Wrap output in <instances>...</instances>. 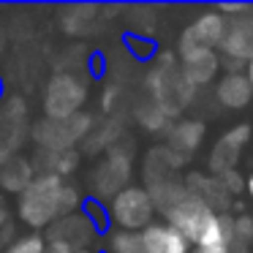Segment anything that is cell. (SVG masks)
<instances>
[{"mask_svg":"<svg viewBox=\"0 0 253 253\" xmlns=\"http://www.w3.org/2000/svg\"><path fill=\"white\" fill-rule=\"evenodd\" d=\"M251 245H253V237H251Z\"/></svg>","mask_w":253,"mask_h":253,"instance_id":"cell-32","label":"cell"},{"mask_svg":"<svg viewBox=\"0 0 253 253\" xmlns=\"http://www.w3.org/2000/svg\"><path fill=\"white\" fill-rule=\"evenodd\" d=\"M90 95V87L79 74L60 71L46 82L44 95H41V106H44L46 120H68V117L79 115Z\"/></svg>","mask_w":253,"mask_h":253,"instance_id":"cell-3","label":"cell"},{"mask_svg":"<svg viewBox=\"0 0 253 253\" xmlns=\"http://www.w3.org/2000/svg\"><path fill=\"white\" fill-rule=\"evenodd\" d=\"M218 180L223 182V188L229 191V196H240V193L245 191V180L240 177V171H229V174H220Z\"/></svg>","mask_w":253,"mask_h":253,"instance_id":"cell-25","label":"cell"},{"mask_svg":"<svg viewBox=\"0 0 253 253\" xmlns=\"http://www.w3.org/2000/svg\"><path fill=\"white\" fill-rule=\"evenodd\" d=\"M136 120H139V126L144 128V131H150V133H166V128L171 126V117L166 115L164 109H161L155 101H147V104H142L136 109Z\"/></svg>","mask_w":253,"mask_h":253,"instance_id":"cell-21","label":"cell"},{"mask_svg":"<svg viewBox=\"0 0 253 253\" xmlns=\"http://www.w3.org/2000/svg\"><path fill=\"white\" fill-rule=\"evenodd\" d=\"M185 188L191 196H196L199 202H204L212 212L218 215H229L234 207V196H229V191L223 188V182L218 177H212L210 171H191L185 177Z\"/></svg>","mask_w":253,"mask_h":253,"instance_id":"cell-12","label":"cell"},{"mask_svg":"<svg viewBox=\"0 0 253 253\" xmlns=\"http://www.w3.org/2000/svg\"><path fill=\"white\" fill-rule=\"evenodd\" d=\"M231 234L242 242H251L253 237V215L251 212H231Z\"/></svg>","mask_w":253,"mask_h":253,"instance_id":"cell-24","label":"cell"},{"mask_svg":"<svg viewBox=\"0 0 253 253\" xmlns=\"http://www.w3.org/2000/svg\"><path fill=\"white\" fill-rule=\"evenodd\" d=\"M212 95L223 109H245L253 98V87L248 82L245 71H226L215 79L212 84Z\"/></svg>","mask_w":253,"mask_h":253,"instance_id":"cell-13","label":"cell"},{"mask_svg":"<svg viewBox=\"0 0 253 253\" xmlns=\"http://www.w3.org/2000/svg\"><path fill=\"white\" fill-rule=\"evenodd\" d=\"M180 74L193 90L199 87H210L215 84L220 74V57L215 49H191V52H180Z\"/></svg>","mask_w":253,"mask_h":253,"instance_id":"cell-11","label":"cell"},{"mask_svg":"<svg viewBox=\"0 0 253 253\" xmlns=\"http://www.w3.org/2000/svg\"><path fill=\"white\" fill-rule=\"evenodd\" d=\"M3 242H6V240H3V237H0V245H3Z\"/></svg>","mask_w":253,"mask_h":253,"instance_id":"cell-31","label":"cell"},{"mask_svg":"<svg viewBox=\"0 0 253 253\" xmlns=\"http://www.w3.org/2000/svg\"><path fill=\"white\" fill-rule=\"evenodd\" d=\"M164 220L177 229L188 242L191 248H210L215 242H220L226 234H231V212L229 215H218L207 207L204 202H199L196 196L188 193L180 204L169 210L164 215Z\"/></svg>","mask_w":253,"mask_h":253,"instance_id":"cell-1","label":"cell"},{"mask_svg":"<svg viewBox=\"0 0 253 253\" xmlns=\"http://www.w3.org/2000/svg\"><path fill=\"white\" fill-rule=\"evenodd\" d=\"M109 220L123 231H142L155 220V207L144 185H128L109 199Z\"/></svg>","mask_w":253,"mask_h":253,"instance_id":"cell-4","label":"cell"},{"mask_svg":"<svg viewBox=\"0 0 253 253\" xmlns=\"http://www.w3.org/2000/svg\"><path fill=\"white\" fill-rule=\"evenodd\" d=\"M139 237L147 253H193L191 242L177 229H171L166 220H153L147 229L139 231Z\"/></svg>","mask_w":253,"mask_h":253,"instance_id":"cell-14","label":"cell"},{"mask_svg":"<svg viewBox=\"0 0 253 253\" xmlns=\"http://www.w3.org/2000/svg\"><path fill=\"white\" fill-rule=\"evenodd\" d=\"M36 177V166L30 158H22V155H14L6 164H0V188L6 193H22L25 188L33 182Z\"/></svg>","mask_w":253,"mask_h":253,"instance_id":"cell-17","label":"cell"},{"mask_svg":"<svg viewBox=\"0 0 253 253\" xmlns=\"http://www.w3.org/2000/svg\"><path fill=\"white\" fill-rule=\"evenodd\" d=\"M87 231H90V218L77 212V215H68V218H60L55 226H49L46 229V240H63L74 251H79V248H84L82 242L87 240Z\"/></svg>","mask_w":253,"mask_h":253,"instance_id":"cell-18","label":"cell"},{"mask_svg":"<svg viewBox=\"0 0 253 253\" xmlns=\"http://www.w3.org/2000/svg\"><path fill=\"white\" fill-rule=\"evenodd\" d=\"M251 251H253L251 242H242V240H237L234 234H226L220 242H215V245H210V248H199V251H193V253H251Z\"/></svg>","mask_w":253,"mask_h":253,"instance_id":"cell-23","label":"cell"},{"mask_svg":"<svg viewBox=\"0 0 253 253\" xmlns=\"http://www.w3.org/2000/svg\"><path fill=\"white\" fill-rule=\"evenodd\" d=\"M115 101H117V87H115V84H109V87L104 90V98H101V109H104V112H115Z\"/></svg>","mask_w":253,"mask_h":253,"instance_id":"cell-26","label":"cell"},{"mask_svg":"<svg viewBox=\"0 0 253 253\" xmlns=\"http://www.w3.org/2000/svg\"><path fill=\"white\" fill-rule=\"evenodd\" d=\"M131 174H133V155L123 144H115L95 164L93 177H90V191H93V196L112 199L123 188L131 185Z\"/></svg>","mask_w":253,"mask_h":253,"instance_id":"cell-6","label":"cell"},{"mask_svg":"<svg viewBox=\"0 0 253 253\" xmlns=\"http://www.w3.org/2000/svg\"><path fill=\"white\" fill-rule=\"evenodd\" d=\"M150 199H153V207H155V215H166L174 204H180L182 199L188 196V188L182 180H174V177H169V180H161V182H153V185L147 188Z\"/></svg>","mask_w":253,"mask_h":253,"instance_id":"cell-19","label":"cell"},{"mask_svg":"<svg viewBox=\"0 0 253 253\" xmlns=\"http://www.w3.org/2000/svg\"><path fill=\"white\" fill-rule=\"evenodd\" d=\"M245 77H248V82H251V87H253V55H251V60L245 63Z\"/></svg>","mask_w":253,"mask_h":253,"instance_id":"cell-29","label":"cell"},{"mask_svg":"<svg viewBox=\"0 0 253 253\" xmlns=\"http://www.w3.org/2000/svg\"><path fill=\"white\" fill-rule=\"evenodd\" d=\"M226 33V17L218 14V8L202 11L193 22L185 25V30L177 39V55L180 52H191V49H215L218 52L220 41Z\"/></svg>","mask_w":253,"mask_h":253,"instance_id":"cell-9","label":"cell"},{"mask_svg":"<svg viewBox=\"0 0 253 253\" xmlns=\"http://www.w3.org/2000/svg\"><path fill=\"white\" fill-rule=\"evenodd\" d=\"M245 193H248V199H251V204H253V171L245 177Z\"/></svg>","mask_w":253,"mask_h":253,"instance_id":"cell-28","label":"cell"},{"mask_svg":"<svg viewBox=\"0 0 253 253\" xmlns=\"http://www.w3.org/2000/svg\"><path fill=\"white\" fill-rule=\"evenodd\" d=\"M44 253H74V248H71V245H66L63 240H46Z\"/></svg>","mask_w":253,"mask_h":253,"instance_id":"cell-27","label":"cell"},{"mask_svg":"<svg viewBox=\"0 0 253 253\" xmlns=\"http://www.w3.org/2000/svg\"><path fill=\"white\" fill-rule=\"evenodd\" d=\"M104 248H106V253H147L139 231H123V229L109 231L104 237Z\"/></svg>","mask_w":253,"mask_h":253,"instance_id":"cell-20","label":"cell"},{"mask_svg":"<svg viewBox=\"0 0 253 253\" xmlns=\"http://www.w3.org/2000/svg\"><path fill=\"white\" fill-rule=\"evenodd\" d=\"M147 90H150V95H153V101L169 117L180 115V112L191 104L193 93H196V90L182 79L180 66H174V68L153 66L147 74Z\"/></svg>","mask_w":253,"mask_h":253,"instance_id":"cell-7","label":"cell"},{"mask_svg":"<svg viewBox=\"0 0 253 253\" xmlns=\"http://www.w3.org/2000/svg\"><path fill=\"white\" fill-rule=\"evenodd\" d=\"M44 248H46V237L30 231V234L14 237V240L8 242V245L3 248L0 253H44Z\"/></svg>","mask_w":253,"mask_h":253,"instance_id":"cell-22","label":"cell"},{"mask_svg":"<svg viewBox=\"0 0 253 253\" xmlns=\"http://www.w3.org/2000/svg\"><path fill=\"white\" fill-rule=\"evenodd\" d=\"M251 126L248 123H240V126L229 128L223 136H218V142L212 144V153L207 158V169L212 177L229 174V171H237V164L242 158V150L251 142Z\"/></svg>","mask_w":253,"mask_h":253,"instance_id":"cell-10","label":"cell"},{"mask_svg":"<svg viewBox=\"0 0 253 253\" xmlns=\"http://www.w3.org/2000/svg\"><path fill=\"white\" fill-rule=\"evenodd\" d=\"M90 128H93V117L79 112V115L68 117V120H39L33 126V142L39 150L55 153V150H74L79 142H87Z\"/></svg>","mask_w":253,"mask_h":253,"instance_id":"cell-5","label":"cell"},{"mask_svg":"<svg viewBox=\"0 0 253 253\" xmlns=\"http://www.w3.org/2000/svg\"><path fill=\"white\" fill-rule=\"evenodd\" d=\"M204 136H207V126L202 120H177L166 128V147L174 150L177 155L188 158L202 147Z\"/></svg>","mask_w":253,"mask_h":253,"instance_id":"cell-15","label":"cell"},{"mask_svg":"<svg viewBox=\"0 0 253 253\" xmlns=\"http://www.w3.org/2000/svg\"><path fill=\"white\" fill-rule=\"evenodd\" d=\"M74 253H95L93 248H79V251H74Z\"/></svg>","mask_w":253,"mask_h":253,"instance_id":"cell-30","label":"cell"},{"mask_svg":"<svg viewBox=\"0 0 253 253\" xmlns=\"http://www.w3.org/2000/svg\"><path fill=\"white\" fill-rule=\"evenodd\" d=\"M79 150H55V153H46V150H39V155L33 158V166H36V174H57L66 180L68 174L79 169Z\"/></svg>","mask_w":253,"mask_h":253,"instance_id":"cell-16","label":"cell"},{"mask_svg":"<svg viewBox=\"0 0 253 253\" xmlns=\"http://www.w3.org/2000/svg\"><path fill=\"white\" fill-rule=\"evenodd\" d=\"M253 55V6L245 8V14L226 19V33L218 46L220 66L226 71H245V63Z\"/></svg>","mask_w":253,"mask_h":253,"instance_id":"cell-8","label":"cell"},{"mask_svg":"<svg viewBox=\"0 0 253 253\" xmlns=\"http://www.w3.org/2000/svg\"><path fill=\"white\" fill-rule=\"evenodd\" d=\"M68 180L57 174H36L33 182L17 196V218L41 234L63 218V188Z\"/></svg>","mask_w":253,"mask_h":253,"instance_id":"cell-2","label":"cell"}]
</instances>
